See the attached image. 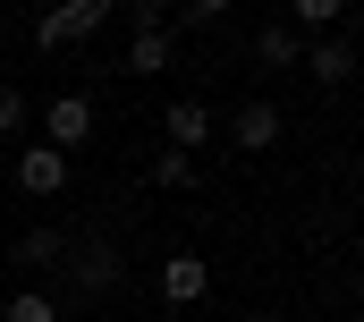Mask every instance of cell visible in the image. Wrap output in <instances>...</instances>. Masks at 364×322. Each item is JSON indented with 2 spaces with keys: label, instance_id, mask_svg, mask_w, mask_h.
Here are the masks:
<instances>
[{
  "label": "cell",
  "instance_id": "cell-1",
  "mask_svg": "<svg viewBox=\"0 0 364 322\" xmlns=\"http://www.w3.org/2000/svg\"><path fill=\"white\" fill-rule=\"evenodd\" d=\"M110 9H119V0H60V9H43V17H34V51H68V43H93Z\"/></svg>",
  "mask_w": 364,
  "mask_h": 322
},
{
  "label": "cell",
  "instance_id": "cell-2",
  "mask_svg": "<svg viewBox=\"0 0 364 322\" xmlns=\"http://www.w3.org/2000/svg\"><path fill=\"white\" fill-rule=\"evenodd\" d=\"M60 263H68V280H77L85 297H110V289H119V271H127V263H119V246H102V238H85V246H68Z\"/></svg>",
  "mask_w": 364,
  "mask_h": 322
},
{
  "label": "cell",
  "instance_id": "cell-3",
  "mask_svg": "<svg viewBox=\"0 0 364 322\" xmlns=\"http://www.w3.org/2000/svg\"><path fill=\"white\" fill-rule=\"evenodd\" d=\"M43 145H51V153H77V145H93V102H85V93H60V102L43 110Z\"/></svg>",
  "mask_w": 364,
  "mask_h": 322
},
{
  "label": "cell",
  "instance_id": "cell-4",
  "mask_svg": "<svg viewBox=\"0 0 364 322\" xmlns=\"http://www.w3.org/2000/svg\"><path fill=\"white\" fill-rule=\"evenodd\" d=\"M296 68H305L314 85H348V77H356V43H348V34H322V43H305Z\"/></svg>",
  "mask_w": 364,
  "mask_h": 322
},
{
  "label": "cell",
  "instance_id": "cell-5",
  "mask_svg": "<svg viewBox=\"0 0 364 322\" xmlns=\"http://www.w3.org/2000/svg\"><path fill=\"white\" fill-rule=\"evenodd\" d=\"M279 128H288V119H279V102H246V110L229 119V136H237L246 153H272V145H279Z\"/></svg>",
  "mask_w": 364,
  "mask_h": 322
},
{
  "label": "cell",
  "instance_id": "cell-6",
  "mask_svg": "<svg viewBox=\"0 0 364 322\" xmlns=\"http://www.w3.org/2000/svg\"><path fill=\"white\" fill-rule=\"evenodd\" d=\"M17 187H26V195H60V187H68V153H51V145L17 153Z\"/></svg>",
  "mask_w": 364,
  "mask_h": 322
},
{
  "label": "cell",
  "instance_id": "cell-7",
  "mask_svg": "<svg viewBox=\"0 0 364 322\" xmlns=\"http://www.w3.org/2000/svg\"><path fill=\"white\" fill-rule=\"evenodd\" d=\"M161 136H170L178 153H203V136H212V110H203V102H170V110H161Z\"/></svg>",
  "mask_w": 364,
  "mask_h": 322
},
{
  "label": "cell",
  "instance_id": "cell-8",
  "mask_svg": "<svg viewBox=\"0 0 364 322\" xmlns=\"http://www.w3.org/2000/svg\"><path fill=\"white\" fill-rule=\"evenodd\" d=\"M203 289H212V271H203V254H170V263H161V297H170V306H195Z\"/></svg>",
  "mask_w": 364,
  "mask_h": 322
},
{
  "label": "cell",
  "instance_id": "cell-9",
  "mask_svg": "<svg viewBox=\"0 0 364 322\" xmlns=\"http://www.w3.org/2000/svg\"><path fill=\"white\" fill-rule=\"evenodd\" d=\"M255 60H263L272 77H279V68H296V60H305V43H296V26H279V17H272V26L255 34Z\"/></svg>",
  "mask_w": 364,
  "mask_h": 322
},
{
  "label": "cell",
  "instance_id": "cell-10",
  "mask_svg": "<svg viewBox=\"0 0 364 322\" xmlns=\"http://www.w3.org/2000/svg\"><path fill=\"white\" fill-rule=\"evenodd\" d=\"M170 60H178V51H170V26H144L136 51H127V77H161Z\"/></svg>",
  "mask_w": 364,
  "mask_h": 322
},
{
  "label": "cell",
  "instance_id": "cell-11",
  "mask_svg": "<svg viewBox=\"0 0 364 322\" xmlns=\"http://www.w3.org/2000/svg\"><path fill=\"white\" fill-rule=\"evenodd\" d=\"M60 254H68V238H60V229H26V238H17V263H26V271H51Z\"/></svg>",
  "mask_w": 364,
  "mask_h": 322
},
{
  "label": "cell",
  "instance_id": "cell-12",
  "mask_svg": "<svg viewBox=\"0 0 364 322\" xmlns=\"http://www.w3.org/2000/svg\"><path fill=\"white\" fill-rule=\"evenodd\" d=\"M0 322H60V306H51L43 289H17V297L0 306Z\"/></svg>",
  "mask_w": 364,
  "mask_h": 322
},
{
  "label": "cell",
  "instance_id": "cell-13",
  "mask_svg": "<svg viewBox=\"0 0 364 322\" xmlns=\"http://www.w3.org/2000/svg\"><path fill=\"white\" fill-rule=\"evenodd\" d=\"M195 178H203V170H195V153H178V145L153 161V187H195Z\"/></svg>",
  "mask_w": 364,
  "mask_h": 322
},
{
  "label": "cell",
  "instance_id": "cell-14",
  "mask_svg": "<svg viewBox=\"0 0 364 322\" xmlns=\"http://www.w3.org/2000/svg\"><path fill=\"white\" fill-rule=\"evenodd\" d=\"M17 128H26V93H17V85H0V136H17Z\"/></svg>",
  "mask_w": 364,
  "mask_h": 322
},
{
  "label": "cell",
  "instance_id": "cell-15",
  "mask_svg": "<svg viewBox=\"0 0 364 322\" xmlns=\"http://www.w3.org/2000/svg\"><path fill=\"white\" fill-rule=\"evenodd\" d=\"M288 9H296L305 26H339V9H348V0H288Z\"/></svg>",
  "mask_w": 364,
  "mask_h": 322
},
{
  "label": "cell",
  "instance_id": "cell-16",
  "mask_svg": "<svg viewBox=\"0 0 364 322\" xmlns=\"http://www.w3.org/2000/svg\"><path fill=\"white\" fill-rule=\"evenodd\" d=\"M127 9H136V34H144V26H170V9H161V0H127Z\"/></svg>",
  "mask_w": 364,
  "mask_h": 322
},
{
  "label": "cell",
  "instance_id": "cell-17",
  "mask_svg": "<svg viewBox=\"0 0 364 322\" xmlns=\"http://www.w3.org/2000/svg\"><path fill=\"white\" fill-rule=\"evenodd\" d=\"M229 9H237V0H186V17H195V26H212V17H229Z\"/></svg>",
  "mask_w": 364,
  "mask_h": 322
}]
</instances>
